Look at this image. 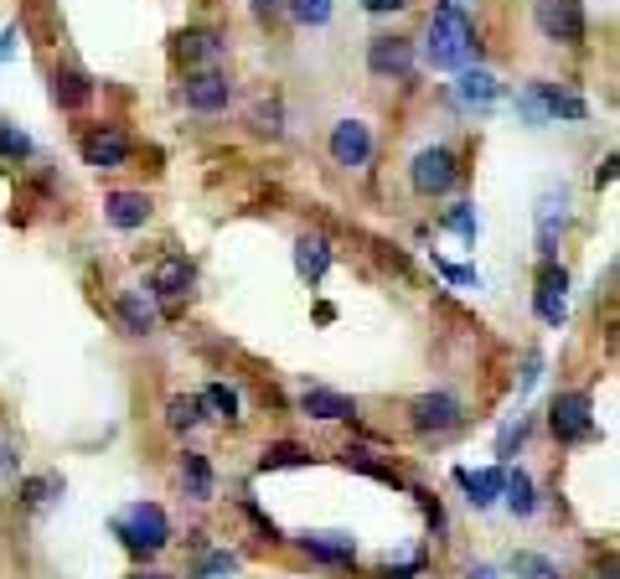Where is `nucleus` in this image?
I'll return each mask as SVG.
<instances>
[{
    "label": "nucleus",
    "mask_w": 620,
    "mask_h": 579,
    "mask_svg": "<svg viewBox=\"0 0 620 579\" xmlns=\"http://www.w3.org/2000/svg\"><path fill=\"white\" fill-rule=\"evenodd\" d=\"M564 223H569V187H548L538 197V259L548 264L564 243Z\"/></svg>",
    "instance_id": "obj_11"
},
{
    "label": "nucleus",
    "mask_w": 620,
    "mask_h": 579,
    "mask_svg": "<svg viewBox=\"0 0 620 579\" xmlns=\"http://www.w3.org/2000/svg\"><path fill=\"white\" fill-rule=\"evenodd\" d=\"M104 218L119 228V233H135L150 223V197L145 192H109L104 197Z\"/></svg>",
    "instance_id": "obj_15"
},
{
    "label": "nucleus",
    "mask_w": 620,
    "mask_h": 579,
    "mask_svg": "<svg viewBox=\"0 0 620 579\" xmlns=\"http://www.w3.org/2000/svg\"><path fill=\"white\" fill-rule=\"evenodd\" d=\"M362 6H367L372 16H388V11H409L414 0H362Z\"/></svg>",
    "instance_id": "obj_38"
},
{
    "label": "nucleus",
    "mask_w": 620,
    "mask_h": 579,
    "mask_svg": "<svg viewBox=\"0 0 620 579\" xmlns=\"http://www.w3.org/2000/svg\"><path fill=\"white\" fill-rule=\"evenodd\" d=\"M455 481L465 486V492H471L476 507H491L496 497H502V481H507V476H502V471H465V466H460Z\"/></svg>",
    "instance_id": "obj_24"
},
{
    "label": "nucleus",
    "mask_w": 620,
    "mask_h": 579,
    "mask_svg": "<svg viewBox=\"0 0 620 579\" xmlns=\"http://www.w3.org/2000/svg\"><path fill=\"white\" fill-rule=\"evenodd\" d=\"M424 57H429V68H465L476 57V26L455 0L434 6L429 32H424Z\"/></svg>",
    "instance_id": "obj_1"
},
{
    "label": "nucleus",
    "mask_w": 620,
    "mask_h": 579,
    "mask_svg": "<svg viewBox=\"0 0 620 579\" xmlns=\"http://www.w3.org/2000/svg\"><path fill=\"white\" fill-rule=\"evenodd\" d=\"M440 274H445V280H455V285H476L481 290V274L465 269V264H440Z\"/></svg>",
    "instance_id": "obj_36"
},
{
    "label": "nucleus",
    "mask_w": 620,
    "mask_h": 579,
    "mask_svg": "<svg viewBox=\"0 0 620 579\" xmlns=\"http://www.w3.org/2000/svg\"><path fill=\"white\" fill-rule=\"evenodd\" d=\"M52 99H57L62 109H83V104L93 99V83H88L78 68H57V73H52Z\"/></svg>",
    "instance_id": "obj_22"
},
{
    "label": "nucleus",
    "mask_w": 620,
    "mask_h": 579,
    "mask_svg": "<svg viewBox=\"0 0 620 579\" xmlns=\"http://www.w3.org/2000/svg\"><path fill=\"white\" fill-rule=\"evenodd\" d=\"M192 280H197V274H192V264H186V259H161V264H155V274H150V295L176 300V295L192 290Z\"/></svg>",
    "instance_id": "obj_17"
},
{
    "label": "nucleus",
    "mask_w": 620,
    "mask_h": 579,
    "mask_svg": "<svg viewBox=\"0 0 620 579\" xmlns=\"http://www.w3.org/2000/svg\"><path fill=\"white\" fill-rule=\"evenodd\" d=\"M538 32L558 47H579L584 42V6L579 0H538Z\"/></svg>",
    "instance_id": "obj_7"
},
{
    "label": "nucleus",
    "mask_w": 620,
    "mask_h": 579,
    "mask_svg": "<svg viewBox=\"0 0 620 579\" xmlns=\"http://www.w3.org/2000/svg\"><path fill=\"white\" fill-rule=\"evenodd\" d=\"M465 579H496V569H491V564H476V569L465 574Z\"/></svg>",
    "instance_id": "obj_40"
},
{
    "label": "nucleus",
    "mask_w": 620,
    "mask_h": 579,
    "mask_svg": "<svg viewBox=\"0 0 620 579\" xmlns=\"http://www.w3.org/2000/svg\"><path fill=\"white\" fill-rule=\"evenodd\" d=\"M233 569H238V559H233V554H212V559L197 569V579H212V574H233Z\"/></svg>",
    "instance_id": "obj_35"
},
{
    "label": "nucleus",
    "mask_w": 620,
    "mask_h": 579,
    "mask_svg": "<svg viewBox=\"0 0 620 579\" xmlns=\"http://www.w3.org/2000/svg\"><path fill=\"white\" fill-rule=\"evenodd\" d=\"M326 150H331V161H336V166L357 171V166H367V161H372V130L362 125V119H336V125H331V140H326Z\"/></svg>",
    "instance_id": "obj_12"
},
{
    "label": "nucleus",
    "mask_w": 620,
    "mask_h": 579,
    "mask_svg": "<svg viewBox=\"0 0 620 579\" xmlns=\"http://www.w3.org/2000/svg\"><path fill=\"white\" fill-rule=\"evenodd\" d=\"M331 269V238L326 233H300L295 238V274L305 285H321Z\"/></svg>",
    "instance_id": "obj_14"
},
{
    "label": "nucleus",
    "mask_w": 620,
    "mask_h": 579,
    "mask_svg": "<svg viewBox=\"0 0 620 579\" xmlns=\"http://www.w3.org/2000/svg\"><path fill=\"white\" fill-rule=\"evenodd\" d=\"M279 119H285V114H279V104H259V109H254V130H259V135H279V130H285Z\"/></svg>",
    "instance_id": "obj_34"
},
{
    "label": "nucleus",
    "mask_w": 620,
    "mask_h": 579,
    "mask_svg": "<svg viewBox=\"0 0 620 579\" xmlns=\"http://www.w3.org/2000/svg\"><path fill=\"white\" fill-rule=\"evenodd\" d=\"M57 492H62V481H57V476H31V481L21 486V502H26V507H42V502L57 497Z\"/></svg>",
    "instance_id": "obj_31"
},
{
    "label": "nucleus",
    "mask_w": 620,
    "mask_h": 579,
    "mask_svg": "<svg viewBox=\"0 0 620 579\" xmlns=\"http://www.w3.org/2000/svg\"><path fill=\"white\" fill-rule=\"evenodd\" d=\"M202 409H217L223 419H238V393H233L228 383H212V388L202 393Z\"/></svg>",
    "instance_id": "obj_29"
},
{
    "label": "nucleus",
    "mask_w": 620,
    "mask_h": 579,
    "mask_svg": "<svg viewBox=\"0 0 620 579\" xmlns=\"http://www.w3.org/2000/svg\"><path fill=\"white\" fill-rule=\"evenodd\" d=\"M290 16L300 26H326L331 21V0H290Z\"/></svg>",
    "instance_id": "obj_30"
},
{
    "label": "nucleus",
    "mask_w": 620,
    "mask_h": 579,
    "mask_svg": "<svg viewBox=\"0 0 620 579\" xmlns=\"http://www.w3.org/2000/svg\"><path fill=\"white\" fill-rule=\"evenodd\" d=\"M300 409H305L310 419H321V424L357 414V404L347 399V393H336V388H305V393H300Z\"/></svg>",
    "instance_id": "obj_16"
},
{
    "label": "nucleus",
    "mask_w": 620,
    "mask_h": 579,
    "mask_svg": "<svg viewBox=\"0 0 620 579\" xmlns=\"http://www.w3.org/2000/svg\"><path fill=\"white\" fill-rule=\"evenodd\" d=\"M517 109L533 119V125H553V119H584L589 104L579 94H569V88H558V83H533L527 94L517 99Z\"/></svg>",
    "instance_id": "obj_3"
},
{
    "label": "nucleus",
    "mask_w": 620,
    "mask_h": 579,
    "mask_svg": "<svg viewBox=\"0 0 620 579\" xmlns=\"http://www.w3.org/2000/svg\"><path fill=\"white\" fill-rule=\"evenodd\" d=\"M305 461H310V450H305V445H295V440H274V445H264V455H259V471L305 466Z\"/></svg>",
    "instance_id": "obj_27"
},
{
    "label": "nucleus",
    "mask_w": 620,
    "mask_h": 579,
    "mask_svg": "<svg viewBox=\"0 0 620 579\" xmlns=\"http://www.w3.org/2000/svg\"><path fill=\"white\" fill-rule=\"evenodd\" d=\"M538 373H543V357H538V352H527V362H522V393L538 383Z\"/></svg>",
    "instance_id": "obj_37"
},
{
    "label": "nucleus",
    "mask_w": 620,
    "mask_h": 579,
    "mask_svg": "<svg viewBox=\"0 0 620 579\" xmlns=\"http://www.w3.org/2000/svg\"><path fill=\"white\" fill-rule=\"evenodd\" d=\"M114 533L124 538V548H130V554H161V548L171 543V523H166V512L155 507V502L124 507V512L114 517Z\"/></svg>",
    "instance_id": "obj_2"
},
{
    "label": "nucleus",
    "mask_w": 620,
    "mask_h": 579,
    "mask_svg": "<svg viewBox=\"0 0 620 579\" xmlns=\"http://www.w3.org/2000/svg\"><path fill=\"white\" fill-rule=\"evenodd\" d=\"M409 181H414V192H419V197H445V192L455 187V181H460L455 150H445V145L419 150L414 166H409Z\"/></svg>",
    "instance_id": "obj_5"
},
{
    "label": "nucleus",
    "mask_w": 620,
    "mask_h": 579,
    "mask_svg": "<svg viewBox=\"0 0 620 579\" xmlns=\"http://www.w3.org/2000/svg\"><path fill=\"white\" fill-rule=\"evenodd\" d=\"M522 435H527V419H517L512 430L502 435V455H512V445H522Z\"/></svg>",
    "instance_id": "obj_39"
},
{
    "label": "nucleus",
    "mask_w": 620,
    "mask_h": 579,
    "mask_svg": "<svg viewBox=\"0 0 620 579\" xmlns=\"http://www.w3.org/2000/svg\"><path fill=\"white\" fill-rule=\"evenodd\" d=\"M78 150H83V166H93V171H119V166H130V156H135L130 135L114 130V125H93V130H83Z\"/></svg>",
    "instance_id": "obj_6"
},
{
    "label": "nucleus",
    "mask_w": 620,
    "mask_h": 579,
    "mask_svg": "<svg viewBox=\"0 0 620 579\" xmlns=\"http://www.w3.org/2000/svg\"><path fill=\"white\" fill-rule=\"evenodd\" d=\"M300 548H305L316 564H352V554H357L352 538H336V533H305Z\"/></svg>",
    "instance_id": "obj_20"
},
{
    "label": "nucleus",
    "mask_w": 620,
    "mask_h": 579,
    "mask_svg": "<svg viewBox=\"0 0 620 579\" xmlns=\"http://www.w3.org/2000/svg\"><path fill=\"white\" fill-rule=\"evenodd\" d=\"M119 321H124L130 337H150L155 331V306L145 300V290H124L119 295Z\"/></svg>",
    "instance_id": "obj_19"
},
{
    "label": "nucleus",
    "mask_w": 620,
    "mask_h": 579,
    "mask_svg": "<svg viewBox=\"0 0 620 579\" xmlns=\"http://www.w3.org/2000/svg\"><path fill=\"white\" fill-rule=\"evenodd\" d=\"M0 461H6V450H0Z\"/></svg>",
    "instance_id": "obj_44"
},
{
    "label": "nucleus",
    "mask_w": 620,
    "mask_h": 579,
    "mask_svg": "<svg viewBox=\"0 0 620 579\" xmlns=\"http://www.w3.org/2000/svg\"><path fill=\"white\" fill-rule=\"evenodd\" d=\"M176 52L197 68V63H217V57L228 52V42L217 37V32H181V37H176Z\"/></svg>",
    "instance_id": "obj_21"
},
{
    "label": "nucleus",
    "mask_w": 620,
    "mask_h": 579,
    "mask_svg": "<svg viewBox=\"0 0 620 579\" xmlns=\"http://www.w3.org/2000/svg\"><path fill=\"white\" fill-rule=\"evenodd\" d=\"M512 574L517 579H558V564L543 559V554H517L512 559Z\"/></svg>",
    "instance_id": "obj_28"
},
{
    "label": "nucleus",
    "mask_w": 620,
    "mask_h": 579,
    "mask_svg": "<svg viewBox=\"0 0 620 579\" xmlns=\"http://www.w3.org/2000/svg\"><path fill=\"white\" fill-rule=\"evenodd\" d=\"M455 6H460V11H465V6H471V0H455Z\"/></svg>",
    "instance_id": "obj_43"
},
{
    "label": "nucleus",
    "mask_w": 620,
    "mask_h": 579,
    "mask_svg": "<svg viewBox=\"0 0 620 579\" xmlns=\"http://www.w3.org/2000/svg\"><path fill=\"white\" fill-rule=\"evenodd\" d=\"M533 311H538V321L543 326H564V316H569V274H564V264H543L538 269V290H533Z\"/></svg>",
    "instance_id": "obj_8"
},
{
    "label": "nucleus",
    "mask_w": 620,
    "mask_h": 579,
    "mask_svg": "<svg viewBox=\"0 0 620 579\" xmlns=\"http://www.w3.org/2000/svg\"><path fill=\"white\" fill-rule=\"evenodd\" d=\"M465 419V404L455 399V393H424V399H414V409H409V424L419 435H445V430H455V424Z\"/></svg>",
    "instance_id": "obj_10"
},
{
    "label": "nucleus",
    "mask_w": 620,
    "mask_h": 579,
    "mask_svg": "<svg viewBox=\"0 0 620 579\" xmlns=\"http://www.w3.org/2000/svg\"><path fill=\"white\" fill-rule=\"evenodd\" d=\"M455 99H460L465 109H491L496 99H502V83H496L486 68H476V73H460V83H455Z\"/></svg>",
    "instance_id": "obj_18"
},
{
    "label": "nucleus",
    "mask_w": 620,
    "mask_h": 579,
    "mask_svg": "<svg viewBox=\"0 0 620 579\" xmlns=\"http://www.w3.org/2000/svg\"><path fill=\"white\" fill-rule=\"evenodd\" d=\"M248 6H254V11H259V16H269V11H274V6H279V0H248Z\"/></svg>",
    "instance_id": "obj_41"
},
{
    "label": "nucleus",
    "mask_w": 620,
    "mask_h": 579,
    "mask_svg": "<svg viewBox=\"0 0 620 579\" xmlns=\"http://www.w3.org/2000/svg\"><path fill=\"white\" fill-rule=\"evenodd\" d=\"M367 68L378 78H409L414 73V42L409 37H372L367 42Z\"/></svg>",
    "instance_id": "obj_13"
},
{
    "label": "nucleus",
    "mask_w": 620,
    "mask_h": 579,
    "mask_svg": "<svg viewBox=\"0 0 620 579\" xmlns=\"http://www.w3.org/2000/svg\"><path fill=\"white\" fill-rule=\"evenodd\" d=\"M181 486H186V497H192V502H207L212 497V466H207V455H197V450L181 455Z\"/></svg>",
    "instance_id": "obj_23"
},
{
    "label": "nucleus",
    "mask_w": 620,
    "mask_h": 579,
    "mask_svg": "<svg viewBox=\"0 0 620 579\" xmlns=\"http://www.w3.org/2000/svg\"><path fill=\"white\" fill-rule=\"evenodd\" d=\"M502 497H507V507H512L517 517H533V507H538L533 476H527V471H512V476L502 481Z\"/></svg>",
    "instance_id": "obj_25"
},
{
    "label": "nucleus",
    "mask_w": 620,
    "mask_h": 579,
    "mask_svg": "<svg viewBox=\"0 0 620 579\" xmlns=\"http://www.w3.org/2000/svg\"><path fill=\"white\" fill-rule=\"evenodd\" d=\"M548 424H553V435L558 440H595V399H589L584 388L574 393H558L553 409H548Z\"/></svg>",
    "instance_id": "obj_4"
},
{
    "label": "nucleus",
    "mask_w": 620,
    "mask_h": 579,
    "mask_svg": "<svg viewBox=\"0 0 620 579\" xmlns=\"http://www.w3.org/2000/svg\"><path fill=\"white\" fill-rule=\"evenodd\" d=\"M445 228H450V233H460V238H476V233H481L476 207H471V202H460V207L450 212V218H445Z\"/></svg>",
    "instance_id": "obj_33"
},
{
    "label": "nucleus",
    "mask_w": 620,
    "mask_h": 579,
    "mask_svg": "<svg viewBox=\"0 0 620 579\" xmlns=\"http://www.w3.org/2000/svg\"><path fill=\"white\" fill-rule=\"evenodd\" d=\"M181 104L186 109H197V114H223L233 104V83L228 73H217V68H202L181 83Z\"/></svg>",
    "instance_id": "obj_9"
},
{
    "label": "nucleus",
    "mask_w": 620,
    "mask_h": 579,
    "mask_svg": "<svg viewBox=\"0 0 620 579\" xmlns=\"http://www.w3.org/2000/svg\"><path fill=\"white\" fill-rule=\"evenodd\" d=\"M197 419H202V399H197V393H176V399L166 404V430H176V435H186Z\"/></svg>",
    "instance_id": "obj_26"
},
{
    "label": "nucleus",
    "mask_w": 620,
    "mask_h": 579,
    "mask_svg": "<svg viewBox=\"0 0 620 579\" xmlns=\"http://www.w3.org/2000/svg\"><path fill=\"white\" fill-rule=\"evenodd\" d=\"M31 156V140L16 125H0V161H26Z\"/></svg>",
    "instance_id": "obj_32"
},
{
    "label": "nucleus",
    "mask_w": 620,
    "mask_h": 579,
    "mask_svg": "<svg viewBox=\"0 0 620 579\" xmlns=\"http://www.w3.org/2000/svg\"><path fill=\"white\" fill-rule=\"evenodd\" d=\"M135 579H171V574H135Z\"/></svg>",
    "instance_id": "obj_42"
}]
</instances>
